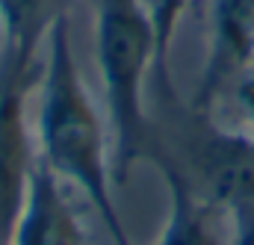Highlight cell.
Returning a JSON list of instances; mask_svg holds the SVG:
<instances>
[{
	"label": "cell",
	"mask_w": 254,
	"mask_h": 245,
	"mask_svg": "<svg viewBox=\"0 0 254 245\" xmlns=\"http://www.w3.org/2000/svg\"><path fill=\"white\" fill-rule=\"evenodd\" d=\"M39 116H36V154L48 169L77 186L98 210L104 228L116 245H130L125 222L113 195V154L107 142V124L101 119L71 45L68 12L57 9L48 36L45 60L39 68Z\"/></svg>",
	"instance_id": "obj_1"
},
{
	"label": "cell",
	"mask_w": 254,
	"mask_h": 245,
	"mask_svg": "<svg viewBox=\"0 0 254 245\" xmlns=\"http://www.w3.org/2000/svg\"><path fill=\"white\" fill-rule=\"evenodd\" d=\"M95 57L113 133V175L125 184L133 163L154 157L145 80L157 71V30L148 0H95Z\"/></svg>",
	"instance_id": "obj_2"
},
{
	"label": "cell",
	"mask_w": 254,
	"mask_h": 245,
	"mask_svg": "<svg viewBox=\"0 0 254 245\" xmlns=\"http://www.w3.org/2000/svg\"><path fill=\"white\" fill-rule=\"evenodd\" d=\"M39 60L21 62L9 57H3L0 65V245H9L36 163L27 107L30 92L39 83Z\"/></svg>",
	"instance_id": "obj_3"
},
{
	"label": "cell",
	"mask_w": 254,
	"mask_h": 245,
	"mask_svg": "<svg viewBox=\"0 0 254 245\" xmlns=\"http://www.w3.org/2000/svg\"><path fill=\"white\" fill-rule=\"evenodd\" d=\"M254 65V0H210V39L201 80L192 98L198 116H207L219 92Z\"/></svg>",
	"instance_id": "obj_4"
},
{
	"label": "cell",
	"mask_w": 254,
	"mask_h": 245,
	"mask_svg": "<svg viewBox=\"0 0 254 245\" xmlns=\"http://www.w3.org/2000/svg\"><path fill=\"white\" fill-rule=\"evenodd\" d=\"M9 245H86L83 225L71 207L63 181L36 154L21 213L15 219Z\"/></svg>",
	"instance_id": "obj_5"
},
{
	"label": "cell",
	"mask_w": 254,
	"mask_h": 245,
	"mask_svg": "<svg viewBox=\"0 0 254 245\" xmlns=\"http://www.w3.org/2000/svg\"><path fill=\"white\" fill-rule=\"evenodd\" d=\"M169 189V219L157 245H234L228 243L216 216V201H204L187 175L166 154L154 151L151 157Z\"/></svg>",
	"instance_id": "obj_6"
},
{
	"label": "cell",
	"mask_w": 254,
	"mask_h": 245,
	"mask_svg": "<svg viewBox=\"0 0 254 245\" xmlns=\"http://www.w3.org/2000/svg\"><path fill=\"white\" fill-rule=\"evenodd\" d=\"M57 12L48 0H0V21L6 30V57L21 62H36L45 48L48 27Z\"/></svg>",
	"instance_id": "obj_7"
},
{
	"label": "cell",
	"mask_w": 254,
	"mask_h": 245,
	"mask_svg": "<svg viewBox=\"0 0 254 245\" xmlns=\"http://www.w3.org/2000/svg\"><path fill=\"white\" fill-rule=\"evenodd\" d=\"M192 0H148L151 15H154V30H157V77L163 80L166 92H172L169 83V54H172V39L178 33V24Z\"/></svg>",
	"instance_id": "obj_8"
},
{
	"label": "cell",
	"mask_w": 254,
	"mask_h": 245,
	"mask_svg": "<svg viewBox=\"0 0 254 245\" xmlns=\"http://www.w3.org/2000/svg\"><path fill=\"white\" fill-rule=\"evenodd\" d=\"M234 98H237V107L246 119V133L254 136V65L246 68L240 77H237V86H234Z\"/></svg>",
	"instance_id": "obj_9"
},
{
	"label": "cell",
	"mask_w": 254,
	"mask_h": 245,
	"mask_svg": "<svg viewBox=\"0 0 254 245\" xmlns=\"http://www.w3.org/2000/svg\"><path fill=\"white\" fill-rule=\"evenodd\" d=\"M228 222H231L234 245H254V204L228 210Z\"/></svg>",
	"instance_id": "obj_10"
},
{
	"label": "cell",
	"mask_w": 254,
	"mask_h": 245,
	"mask_svg": "<svg viewBox=\"0 0 254 245\" xmlns=\"http://www.w3.org/2000/svg\"><path fill=\"white\" fill-rule=\"evenodd\" d=\"M3 57H6V30H3V21H0V65H3Z\"/></svg>",
	"instance_id": "obj_11"
}]
</instances>
